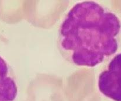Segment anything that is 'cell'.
I'll use <instances>...</instances> for the list:
<instances>
[{"mask_svg": "<svg viewBox=\"0 0 121 101\" xmlns=\"http://www.w3.org/2000/svg\"><path fill=\"white\" fill-rule=\"evenodd\" d=\"M121 30L115 13L95 1H81L73 6L60 25L58 48L71 64L95 67L117 52Z\"/></svg>", "mask_w": 121, "mask_h": 101, "instance_id": "obj_1", "label": "cell"}, {"mask_svg": "<svg viewBox=\"0 0 121 101\" xmlns=\"http://www.w3.org/2000/svg\"><path fill=\"white\" fill-rule=\"evenodd\" d=\"M12 72H13V71L8 63L0 56V78L6 77Z\"/></svg>", "mask_w": 121, "mask_h": 101, "instance_id": "obj_5", "label": "cell"}, {"mask_svg": "<svg viewBox=\"0 0 121 101\" xmlns=\"http://www.w3.org/2000/svg\"><path fill=\"white\" fill-rule=\"evenodd\" d=\"M106 68L121 74V53L116 55L111 59Z\"/></svg>", "mask_w": 121, "mask_h": 101, "instance_id": "obj_4", "label": "cell"}, {"mask_svg": "<svg viewBox=\"0 0 121 101\" xmlns=\"http://www.w3.org/2000/svg\"><path fill=\"white\" fill-rule=\"evenodd\" d=\"M18 93V83L13 72L0 78V101H15Z\"/></svg>", "mask_w": 121, "mask_h": 101, "instance_id": "obj_3", "label": "cell"}, {"mask_svg": "<svg viewBox=\"0 0 121 101\" xmlns=\"http://www.w3.org/2000/svg\"><path fill=\"white\" fill-rule=\"evenodd\" d=\"M98 88L107 98L114 101H121V74L104 69L98 76Z\"/></svg>", "mask_w": 121, "mask_h": 101, "instance_id": "obj_2", "label": "cell"}]
</instances>
